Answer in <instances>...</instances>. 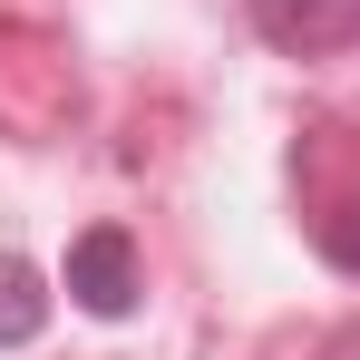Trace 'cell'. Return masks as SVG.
Listing matches in <instances>:
<instances>
[{
  "label": "cell",
  "mask_w": 360,
  "mask_h": 360,
  "mask_svg": "<svg viewBox=\"0 0 360 360\" xmlns=\"http://www.w3.org/2000/svg\"><path fill=\"white\" fill-rule=\"evenodd\" d=\"M253 30L292 59H331L360 39V0H253Z\"/></svg>",
  "instance_id": "cell-1"
},
{
  "label": "cell",
  "mask_w": 360,
  "mask_h": 360,
  "mask_svg": "<svg viewBox=\"0 0 360 360\" xmlns=\"http://www.w3.org/2000/svg\"><path fill=\"white\" fill-rule=\"evenodd\" d=\"M68 302H78V311H98V321H117L127 302H136V253H127L117 224H98V234L68 243Z\"/></svg>",
  "instance_id": "cell-2"
},
{
  "label": "cell",
  "mask_w": 360,
  "mask_h": 360,
  "mask_svg": "<svg viewBox=\"0 0 360 360\" xmlns=\"http://www.w3.org/2000/svg\"><path fill=\"white\" fill-rule=\"evenodd\" d=\"M39 321H49V283H39L30 263H10V253H0V351L39 341Z\"/></svg>",
  "instance_id": "cell-3"
},
{
  "label": "cell",
  "mask_w": 360,
  "mask_h": 360,
  "mask_svg": "<svg viewBox=\"0 0 360 360\" xmlns=\"http://www.w3.org/2000/svg\"><path fill=\"white\" fill-rule=\"evenodd\" d=\"M351 214H360V205H351ZM321 253H331V263H351V273H360V224H321Z\"/></svg>",
  "instance_id": "cell-4"
}]
</instances>
